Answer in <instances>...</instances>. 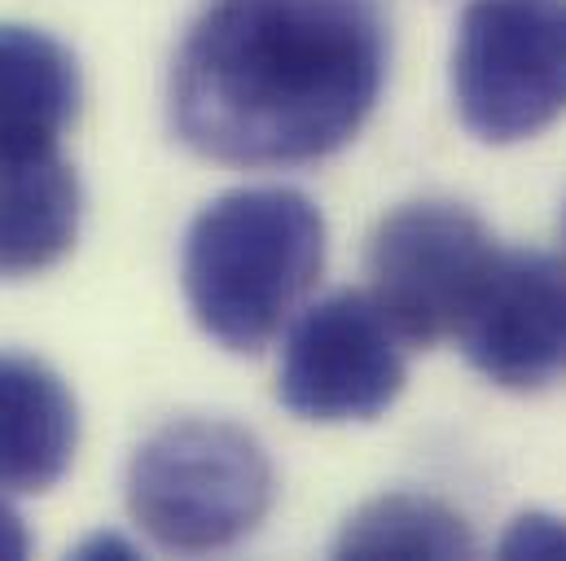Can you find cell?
Masks as SVG:
<instances>
[{
    "label": "cell",
    "mask_w": 566,
    "mask_h": 561,
    "mask_svg": "<svg viewBox=\"0 0 566 561\" xmlns=\"http://www.w3.org/2000/svg\"><path fill=\"white\" fill-rule=\"evenodd\" d=\"M452 102L483 145L554 128L566 115V0H470L452 44Z\"/></svg>",
    "instance_id": "obj_4"
},
{
    "label": "cell",
    "mask_w": 566,
    "mask_h": 561,
    "mask_svg": "<svg viewBox=\"0 0 566 561\" xmlns=\"http://www.w3.org/2000/svg\"><path fill=\"white\" fill-rule=\"evenodd\" d=\"M75 558H137V549L128 540H119V536H93V540H84L75 549Z\"/></svg>",
    "instance_id": "obj_14"
},
{
    "label": "cell",
    "mask_w": 566,
    "mask_h": 561,
    "mask_svg": "<svg viewBox=\"0 0 566 561\" xmlns=\"http://www.w3.org/2000/svg\"><path fill=\"white\" fill-rule=\"evenodd\" d=\"M405 378V342L378 303L360 289H338L290 325L277 400L321 425L374 421L400 400Z\"/></svg>",
    "instance_id": "obj_6"
},
{
    "label": "cell",
    "mask_w": 566,
    "mask_h": 561,
    "mask_svg": "<svg viewBox=\"0 0 566 561\" xmlns=\"http://www.w3.org/2000/svg\"><path fill=\"white\" fill-rule=\"evenodd\" d=\"M273 461L233 421L180 417L158 425L128 465V509L171 553L242 544L273 509Z\"/></svg>",
    "instance_id": "obj_3"
},
{
    "label": "cell",
    "mask_w": 566,
    "mask_h": 561,
    "mask_svg": "<svg viewBox=\"0 0 566 561\" xmlns=\"http://www.w3.org/2000/svg\"><path fill=\"white\" fill-rule=\"evenodd\" d=\"M27 549H31V536H27V527H22V518L0 500V558L13 561V558H27Z\"/></svg>",
    "instance_id": "obj_13"
},
{
    "label": "cell",
    "mask_w": 566,
    "mask_h": 561,
    "mask_svg": "<svg viewBox=\"0 0 566 561\" xmlns=\"http://www.w3.org/2000/svg\"><path fill=\"white\" fill-rule=\"evenodd\" d=\"M563 251H566V215H563Z\"/></svg>",
    "instance_id": "obj_15"
},
{
    "label": "cell",
    "mask_w": 566,
    "mask_h": 561,
    "mask_svg": "<svg viewBox=\"0 0 566 561\" xmlns=\"http://www.w3.org/2000/svg\"><path fill=\"white\" fill-rule=\"evenodd\" d=\"M387 80L378 0H211L171 62V128L229 167H303L365 128Z\"/></svg>",
    "instance_id": "obj_1"
},
{
    "label": "cell",
    "mask_w": 566,
    "mask_h": 561,
    "mask_svg": "<svg viewBox=\"0 0 566 561\" xmlns=\"http://www.w3.org/2000/svg\"><path fill=\"white\" fill-rule=\"evenodd\" d=\"M325 268V220L298 189H233L207 202L180 255L198 329L233 356L264 351Z\"/></svg>",
    "instance_id": "obj_2"
},
{
    "label": "cell",
    "mask_w": 566,
    "mask_h": 561,
    "mask_svg": "<svg viewBox=\"0 0 566 561\" xmlns=\"http://www.w3.org/2000/svg\"><path fill=\"white\" fill-rule=\"evenodd\" d=\"M80 66L35 27L0 22V133L57 137L80 115Z\"/></svg>",
    "instance_id": "obj_10"
},
{
    "label": "cell",
    "mask_w": 566,
    "mask_h": 561,
    "mask_svg": "<svg viewBox=\"0 0 566 561\" xmlns=\"http://www.w3.org/2000/svg\"><path fill=\"white\" fill-rule=\"evenodd\" d=\"M80 233V180L57 137L0 133V280L66 260Z\"/></svg>",
    "instance_id": "obj_8"
},
{
    "label": "cell",
    "mask_w": 566,
    "mask_h": 561,
    "mask_svg": "<svg viewBox=\"0 0 566 561\" xmlns=\"http://www.w3.org/2000/svg\"><path fill=\"white\" fill-rule=\"evenodd\" d=\"M501 558H566V518L554 514H523L496 544Z\"/></svg>",
    "instance_id": "obj_12"
},
{
    "label": "cell",
    "mask_w": 566,
    "mask_h": 561,
    "mask_svg": "<svg viewBox=\"0 0 566 561\" xmlns=\"http://www.w3.org/2000/svg\"><path fill=\"white\" fill-rule=\"evenodd\" d=\"M80 443V413L66 382L31 360L0 351V491L35 496L57 487Z\"/></svg>",
    "instance_id": "obj_9"
},
{
    "label": "cell",
    "mask_w": 566,
    "mask_h": 561,
    "mask_svg": "<svg viewBox=\"0 0 566 561\" xmlns=\"http://www.w3.org/2000/svg\"><path fill=\"white\" fill-rule=\"evenodd\" d=\"M452 338L492 387L545 391L563 382L566 264L541 251H501Z\"/></svg>",
    "instance_id": "obj_7"
},
{
    "label": "cell",
    "mask_w": 566,
    "mask_h": 561,
    "mask_svg": "<svg viewBox=\"0 0 566 561\" xmlns=\"http://www.w3.org/2000/svg\"><path fill=\"white\" fill-rule=\"evenodd\" d=\"M470 553H474V536L465 518L443 500L413 491H391L360 505L334 544V558L356 561H443Z\"/></svg>",
    "instance_id": "obj_11"
},
{
    "label": "cell",
    "mask_w": 566,
    "mask_h": 561,
    "mask_svg": "<svg viewBox=\"0 0 566 561\" xmlns=\"http://www.w3.org/2000/svg\"><path fill=\"white\" fill-rule=\"evenodd\" d=\"M501 255L488 224L457 202H409L369 242V298L405 347H434L457 334L470 298Z\"/></svg>",
    "instance_id": "obj_5"
}]
</instances>
